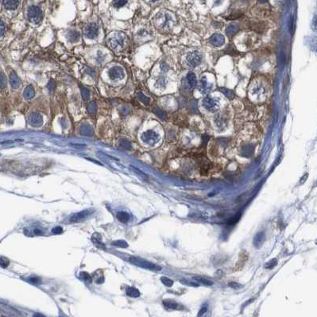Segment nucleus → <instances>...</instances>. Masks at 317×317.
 Here are the masks:
<instances>
[{"mask_svg": "<svg viewBox=\"0 0 317 317\" xmlns=\"http://www.w3.org/2000/svg\"><path fill=\"white\" fill-rule=\"evenodd\" d=\"M43 18V13L41 8L37 6H31L28 8L27 19L33 24H39Z\"/></svg>", "mask_w": 317, "mask_h": 317, "instance_id": "nucleus-2", "label": "nucleus"}, {"mask_svg": "<svg viewBox=\"0 0 317 317\" xmlns=\"http://www.w3.org/2000/svg\"><path fill=\"white\" fill-rule=\"evenodd\" d=\"M192 279L195 281H196L199 282V283H201V284H203V285H207V286H212V285H213V281L208 280V279L205 278V277H203V276H193V278Z\"/></svg>", "mask_w": 317, "mask_h": 317, "instance_id": "nucleus-24", "label": "nucleus"}, {"mask_svg": "<svg viewBox=\"0 0 317 317\" xmlns=\"http://www.w3.org/2000/svg\"><path fill=\"white\" fill-rule=\"evenodd\" d=\"M71 145H72V146H80V147H81V146H83V147L85 146V145H81V144H80V145H79V144H71Z\"/></svg>", "mask_w": 317, "mask_h": 317, "instance_id": "nucleus-54", "label": "nucleus"}, {"mask_svg": "<svg viewBox=\"0 0 317 317\" xmlns=\"http://www.w3.org/2000/svg\"><path fill=\"white\" fill-rule=\"evenodd\" d=\"M187 61L191 67H196L201 62V55L198 51L191 52L187 56Z\"/></svg>", "mask_w": 317, "mask_h": 317, "instance_id": "nucleus-8", "label": "nucleus"}, {"mask_svg": "<svg viewBox=\"0 0 317 317\" xmlns=\"http://www.w3.org/2000/svg\"><path fill=\"white\" fill-rule=\"evenodd\" d=\"M241 216H242L241 213H238V214H237L236 216H233L231 219H230V220L227 221V224H228V225H230V226L234 225L235 223H237L238 221H239L240 218H241Z\"/></svg>", "mask_w": 317, "mask_h": 317, "instance_id": "nucleus-34", "label": "nucleus"}, {"mask_svg": "<svg viewBox=\"0 0 317 317\" xmlns=\"http://www.w3.org/2000/svg\"><path fill=\"white\" fill-rule=\"evenodd\" d=\"M91 213H92V211L84 210L82 212H77L76 214L72 215L69 220H70L71 223H79V222H82L86 220L88 216H90Z\"/></svg>", "mask_w": 317, "mask_h": 317, "instance_id": "nucleus-11", "label": "nucleus"}, {"mask_svg": "<svg viewBox=\"0 0 317 317\" xmlns=\"http://www.w3.org/2000/svg\"><path fill=\"white\" fill-rule=\"evenodd\" d=\"M212 87H209L208 83V80H207L206 77H203L201 79L200 84H199V91H200L202 93H206V92H208L209 90H211Z\"/></svg>", "mask_w": 317, "mask_h": 317, "instance_id": "nucleus-19", "label": "nucleus"}, {"mask_svg": "<svg viewBox=\"0 0 317 317\" xmlns=\"http://www.w3.org/2000/svg\"><path fill=\"white\" fill-rule=\"evenodd\" d=\"M238 29H239V28H238V25L230 24L227 26L226 32H227V34L229 36V37H232L233 35H234V34L237 33V31L238 30Z\"/></svg>", "mask_w": 317, "mask_h": 317, "instance_id": "nucleus-25", "label": "nucleus"}, {"mask_svg": "<svg viewBox=\"0 0 317 317\" xmlns=\"http://www.w3.org/2000/svg\"><path fill=\"white\" fill-rule=\"evenodd\" d=\"M80 89H81V94L82 97L84 100H88L89 97H90V92H89L88 89L87 88H84L83 86H80Z\"/></svg>", "mask_w": 317, "mask_h": 317, "instance_id": "nucleus-36", "label": "nucleus"}, {"mask_svg": "<svg viewBox=\"0 0 317 317\" xmlns=\"http://www.w3.org/2000/svg\"><path fill=\"white\" fill-rule=\"evenodd\" d=\"M130 168H131V169H133L134 171H135L137 174H138V175L140 176V177H142V179H144V180H147L148 178H149V177H148V176L146 175V174L145 173H143V172H142V171H141V170L135 168V167H134V166H131H131H130Z\"/></svg>", "mask_w": 317, "mask_h": 317, "instance_id": "nucleus-39", "label": "nucleus"}, {"mask_svg": "<svg viewBox=\"0 0 317 317\" xmlns=\"http://www.w3.org/2000/svg\"><path fill=\"white\" fill-rule=\"evenodd\" d=\"M80 277L83 279L84 281H85L88 283H91L92 281V277L91 276V275L89 273H86V272H81L80 274H79Z\"/></svg>", "mask_w": 317, "mask_h": 317, "instance_id": "nucleus-40", "label": "nucleus"}, {"mask_svg": "<svg viewBox=\"0 0 317 317\" xmlns=\"http://www.w3.org/2000/svg\"><path fill=\"white\" fill-rule=\"evenodd\" d=\"M126 292L129 297H134V298H136V297H138L140 296V292L134 287H127Z\"/></svg>", "mask_w": 317, "mask_h": 317, "instance_id": "nucleus-26", "label": "nucleus"}, {"mask_svg": "<svg viewBox=\"0 0 317 317\" xmlns=\"http://www.w3.org/2000/svg\"><path fill=\"white\" fill-rule=\"evenodd\" d=\"M79 134L84 136L92 137L94 135V131L93 128L89 125H82L79 127Z\"/></svg>", "mask_w": 317, "mask_h": 317, "instance_id": "nucleus-17", "label": "nucleus"}, {"mask_svg": "<svg viewBox=\"0 0 317 317\" xmlns=\"http://www.w3.org/2000/svg\"><path fill=\"white\" fill-rule=\"evenodd\" d=\"M163 304L167 309L169 310H181L183 309V307L178 303L175 302L171 300H166L163 301Z\"/></svg>", "mask_w": 317, "mask_h": 317, "instance_id": "nucleus-16", "label": "nucleus"}, {"mask_svg": "<svg viewBox=\"0 0 317 317\" xmlns=\"http://www.w3.org/2000/svg\"><path fill=\"white\" fill-rule=\"evenodd\" d=\"M180 281H181V284L187 286H192V287H198V286H199V285H198L196 282L192 281L190 280H187V279H181Z\"/></svg>", "mask_w": 317, "mask_h": 317, "instance_id": "nucleus-37", "label": "nucleus"}, {"mask_svg": "<svg viewBox=\"0 0 317 317\" xmlns=\"http://www.w3.org/2000/svg\"><path fill=\"white\" fill-rule=\"evenodd\" d=\"M67 38L70 42H76V41H79V34L78 32L74 31V30H71L67 34Z\"/></svg>", "mask_w": 317, "mask_h": 317, "instance_id": "nucleus-21", "label": "nucleus"}, {"mask_svg": "<svg viewBox=\"0 0 317 317\" xmlns=\"http://www.w3.org/2000/svg\"><path fill=\"white\" fill-rule=\"evenodd\" d=\"M28 122L33 127H39L43 124V117L39 113L33 112L28 116Z\"/></svg>", "mask_w": 317, "mask_h": 317, "instance_id": "nucleus-7", "label": "nucleus"}, {"mask_svg": "<svg viewBox=\"0 0 317 317\" xmlns=\"http://www.w3.org/2000/svg\"><path fill=\"white\" fill-rule=\"evenodd\" d=\"M276 264H277V260H276V258H273L271 260H269L267 263L265 264L264 267L266 268V269H273V267L276 266Z\"/></svg>", "mask_w": 317, "mask_h": 317, "instance_id": "nucleus-38", "label": "nucleus"}, {"mask_svg": "<svg viewBox=\"0 0 317 317\" xmlns=\"http://www.w3.org/2000/svg\"><path fill=\"white\" fill-rule=\"evenodd\" d=\"M266 240V234L263 231L257 233L256 235L254 237L253 239V244L256 248H260L264 243V242Z\"/></svg>", "mask_w": 317, "mask_h": 317, "instance_id": "nucleus-13", "label": "nucleus"}, {"mask_svg": "<svg viewBox=\"0 0 317 317\" xmlns=\"http://www.w3.org/2000/svg\"><path fill=\"white\" fill-rule=\"evenodd\" d=\"M228 285L230 286V288H232V289H242V285L241 284H239V283H237V282H230L228 284Z\"/></svg>", "mask_w": 317, "mask_h": 317, "instance_id": "nucleus-47", "label": "nucleus"}, {"mask_svg": "<svg viewBox=\"0 0 317 317\" xmlns=\"http://www.w3.org/2000/svg\"><path fill=\"white\" fill-rule=\"evenodd\" d=\"M130 261H131V263L135 264L136 266H140L142 268H145V269H150V270H161V268L160 266L155 265V264L151 263V262H148V261L146 260H142L141 258H135V257H132V258H130Z\"/></svg>", "mask_w": 317, "mask_h": 317, "instance_id": "nucleus-3", "label": "nucleus"}, {"mask_svg": "<svg viewBox=\"0 0 317 317\" xmlns=\"http://www.w3.org/2000/svg\"><path fill=\"white\" fill-rule=\"evenodd\" d=\"M108 76L110 79L112 80H118L122 79L125 76L124 71L121 67H113L108 72Z\"/></svg>", "mask_w": 317, "mask_h": 317, "instance_id": "nucleus-9", "label": "nucleus"}, {"mask_svg": "<svg viewBox=\"0 0 317 317\" xmlns=\"http://www.w3.org/2000/svg\"><path fill=\"white\" fill-rule=\"evenodd\" d=\"M117 219L120 223H126L130 220V215L125 212H120L117 213Z\"/></svg>", "mask_w": 317, "mask_h": 317, "instance_id": "nucleus-22", "label": "nucleus"}, {"mask_svg": "<svg viewBox=\"0 0 317 317\" xmlns=\"http://www.w3.org/2000/svg\"><path fill=\"white\" fill-rule=\"evenodd\" d=\"M168 69H169L168 66H167L165 64H163V65H161V70H163L164 72H166V71L168 70Z\"/></svg>", "mask_w": 317, "mask_h": 317, "instance_id": "nucleus-52", "label": "nucleus"}, {"mask_svg": "<svg viewBox=\"0 0 317 317\" xmlns=\"http://www.w3.org/2000/svg\"><path fill=\"white\" fill-rule=\"evenodd\" d=\"M29 281H30L31 283H33V284H39L40 282H41V281H40V279L38 278V277H30V278H29Z\"/></svg>", "mask_w": 317, "mask_h": 317, "instance_id": "nucleus-51", "label": "nucleus"}, {"mask_svg": "<svg viewBox=\"0 0 317 317\" xmlns=\"http://www.w3.org/2000/svg\"><path fill=\"white\" fill-rule=\"evenodd\" d=\"M259 2H261V3H265V2H266L268 1V0H258Z\"/></svg>", "mask_w": 317, "mask_h": 317, "instance_id": "nucleus-55", "label": "nucleus"}, {"mask_svg": "<svg viewBox=\"0 0 317 317\" xmlns=\"http://www.w3.org/2000/svg\"><path fill=\"white\" fill-rule=\"evenodd\" d=\"M220 91H221L222 92H223V94L225 95L226 96H227V98H229V99H233L234 98V93H233L230 90H229V89H227V88H220Z\"/></svg>", "mask_w": 317, "mask_h": 317, "instance_id": "nucleus-43", "label": "nucleus"}, {"mask_svg": "<svg viewBox=\"0 0 317 317\" xmlns=\"http://www.w3.org/2000/svg\"><path fill=\"white\" fill-rule=\"evenodd\" d=\"M207 310H208V306H207L206 304H205L204 306L202 307V308H201V309L199 310V313H198V316H200V315H202L203 314H204L205 312H207Z\"/></svg>", "mask_w": 317, "mask_h": 317, "instance_id": "nucleus-50", "label": "nucleus"}, {"mask_svg": "<svg viewBox=\"0 0 317 317\" xmlns=\"http://www.w3.org/2000/svg\"><path fill=\"white\" fill-rule=\"evenodd\" d=\"M96 111H97V106H96V102H90V103L88 106V111L89 114H96Z\"/></svg>", "mask_w": 317, "mask_h": 317, "instance_id": "nucleus-30", "label": "nucleus"}, {"mask_svg": "<svg viewBox=\"0 0 317 317\" xmlns=\"http://www.w3.org/2000/svg\"><path fill=\"white\" fill-rule=\"evenodd\" d=\"M157 88H165V85H166V80H165V78L163 77V76H161V77H159L158 79H157Z\"/></svg>", "mask_w": 317, "mask_h": 317, "instance_id": "nucleus-42", "label": "nucleus"}, {"mask_svg": "<svg viewBox=\"0 0 317 317\" xmlns=\"http://www.w3.org/2000/svg\"><path fill=\"white\" fill-rule=\"evenodd\" d=\"M2 3L6 10H15L20 3V0H2Z\"/></svg>", "mask_w": 317, "mask_h": 317, "instance_id": "nucleus-14", "label": "nucleus"}, {"mask_svg": "<svg viewBox=\"0 0 317 317\" xmlns=\"http://www.w3.org/2000/svg\"><path fill=\"white\" fill-rule=\"evenodd\" d=\"M10 265V262L6 258L4 257H0V266L2 268H6Z\"/></svg>", "mask_w": 317, "mask_h": 317, "instance_id": "nucleus-44", "label": "nucleus"}, {"mask_svg": "<svg viewBox=\"0 0 317 317\" xmlns=\"http://www.w3.org/2000/svg\"><path fill=\"white\" fill-rule=\"evenodd\" d=\"M161 282L163 283V285H165L166 287L170 288L173 286V281L170 278L167 277V276H161Z\"/></svg>", "mask_w": 317, "mask_h": 317, "instance_id": "nucleus-33", "label": "nucleus"}, {"mask_svg": "<svg viewBox=\"0 0 317 317\" xmlns=\"http://www.w3.org/2000/svg\"><path fill=\"white\" fill-rule=\"evenodd\" d=\"M95 282H96L97 284H102L104 281V276H103V274L102 273L101 271L98 270L93 275V279Z\"/></svg>", "mask_w": 317, "mask_h": 317, "instance_id": "nucleus-28", "label": "nucleus"}, {"mask_svg": "<svg viewBox=\"0 0 317 317\" xmlns=\"http://www.w3.org/2000/svg\"><path fill=\"white\" fill-rule=\"evenodd\" d=\"M92 242H93L96 245H97L100 248H101V247L104 248V245L101 242V235H100L99 233H95V234H92Z\"/></svg>", "mask_w": 317, "mask_h": 317, "instance_id": "nucleus-27", "label": "nucleus"}, {"mask_svg": "<svg viewBox=\"0 0 317 317\" xmlns=\"http://www.w3.org/2000/svg\"><path fill=\"white\" fill-rule=\"evenodd\" d=\"M55 88H56L55 83H54V82L53 81V80H51V81H50L49 83V84H48L49 91V92H51V93H53V92H54V91H55Z\"/></svg>", "mask_w": 317, "mask_h": 317, "instance_id": "nucleus-48", "label": "nucleus"}, {"mask_svg": "<svg viewBox=\"0 0 317 317\" xmlns=\"http://www.w3.org/2000/svg\"><path fill=\"white\" fill-rule=\"evenodd\" d=\"M315 20H316V19H314V26H315V29L316 28V26H315V25H316V23H315Z\"/></svg>", "mask_w": 317, "mask_h": 317, "instance_id": "nucleus-56", "label": "nucleus"}, {"mask_svg": "<svg viewBox=\"0 0 317 317\" xmlns=\"http://www.w3.org/2000/svg\"><path fill=\"white\" fill-rule=\"evenodd\" d=\"M62 232H63L62 227H54V228L52 230V233H53V234H61Z\"/></svg>", "mask_w": 317, "mask_h": 317, "instance_id": "nucleus-49", "label": "nucleus"}, {"mask_svg": "<svg viewBox=\"0 0 317 317\" xmlns=\"http://www.w3.org/2000/svg\"><path fill=\"white\" fill-rule=\"evenodd\" d=\"M247 259H248V256L244 255V254H242V255H240L238 262L236 264L235 267H234V269H235V270H239V269H241L243 267L244 265H245Z\"/></svg>", "mask_w": 317, "mask_h": 317, "instance_id": "nucleus-20", "label": "nucleus"}, {"mask_svg": "<svg viewBox=\"0 0 317 317\" xmlns=\"http://www.w3.org/2000/svg\"><path fill=\"white\" fill-rule=\"evenodd\" d=\"M113 246H115L121 247V248H126L128 247L127 242L124 240H116V241H114L111 242Z\"/></svg>", "mask_w": 317, "mask_h": 317, "instance_id": "nucleus-31", "label": "nucleus"}, {"mask_svg": "<svg viewBox=\"0 0 317 317\" xmlns=\"http://www.w3.org/2000/svg\"><path fill=\"white\" fill-rule=\"evenodd\" d=\"M160 137L156 132L153 131H147L144 132L142 135V140L148 145H155L158 142Z\"/></svg>", "mask_w": 317, "mask_h": 317, "instance_id": "nucleus-4", "label": "nucleus"}, {"mask_svg": "<svg viewBox=\"0 0 317 317\" xmlns=\"http://www.w3.org/2000/svg\"><path fill=\"white\" fill-rule=\"evenodd\" d=\"M224 41H225V38L221 33H215L209 38V42L217 47L223 45L224 44Z\"/></svg>", "mask_w": 317, "mask_h": 317, "instance_id": "nucleus-12", "label": "nucleus"}, {"mask_svg": "<svg viewBox=\"0 0 317 317\" xmlns=\"http://www.w3.org/2000/svg\"><path fill=\"white\" fill-rule=\"evenodd\" d=\"M203 105L209 111H216L220 107V103L215 98L208 96L203 100Z\"/></svg>", "mask_w": 317, "mask_h": 317, "instance_id": "nucleus-5", "label": "nucleus"}, {"mask_svg": "<svg viewBox=\"0 0 317 317\" xmlns=\"http://www.w3.org/2000/svg\"><path fill=\"white\" fill-rule=\"evenodd\" d=\"M85 37L89 39H94L99 34V28L96 23H90L85 26L84 30Z\"/></svg>", "mask_w": 317, "mask_h": 317, "instance_id": "nucleus-6", "label": "nucleus"}, {"mask_svg": "<svg viewBox=\"0 0 317 317\" xmlns=\"http://www.w3.org/2000/svg\"><path fill=\"white\" fill-rule=\"evenodd\" d=\"M6 32V26L5 23L3 22V21L0 19V37L4 35V33Z\"/></svg>", "mask_w": 317, "mask_h": 317, "instance_id": "nucleus-46", "label": "nucleus"}, {"mask_svg": "<svg viewBox=\"0 0 317 317\" xmlns=\"http://www.w3.org/2000/svg\"><path fill=\"white\" fill-rule=\"evenodd\" d=\"M118 143H119V146L122 149H126V150H130V149H132V145H131V142L129 141L126 140V139H120Z\"/></svg>", "mask_w": 317, "mask_h": 317, "instance_id": "nucleus-29", "label": "nucleus"}, {"mask_svg": "<svg viewBox=\"0 0 317 317\" xmlns=\"http://www.w3.org/2000/svg\"><path fill=\"white\" fill-rule=\"evenodd\" d=\"M126 36L122 33H114L108 38V45L110 48L114 50H121L125 45Z\"/></svg>", "mask_w": 317, "mask_h": 317, "instance_id": "nucleus-1", "label": "nucleus"}, {"mask_svg": "<svg viewBox=\"0 0 317 317\" xmlns=\"http://www.w3.org/2000/svg\"><path fill=\"white\" fill-rule=\"evenodd\" d=\"M7 84V79L3 72H0V88H5Z\"/></svg>", "mask_w": 317, "mask_h": 317, "instance_id": "nucleus-32", "label": "nucleus"}, {"mask_svg": "<svg viewBox=\"0 0 317 317\" xmlns=\"http://www.w3.org/2000/svg\"><path fill=\"white\" fill-rule=\"evenodd\" d=\"M187 79H188V84L192 88H195L197 85V79L193 72H189L187 75Z\"/></svg>", "mask_w": 317, "mask_h": 317, "instance_id": "nucleus-23", "label": "nucleus"}, {"mask_svg": "<svg viewBox=\"0 0 317 317\" xmlns=\"http://www.w3.org/2000/svg\"><path fill=\"white\" fill-rule=\"evenodd\" d=\"M153 112L157 114L159 118H161V119H165L166 118V114L165 112H164L163 111H161V109L159 108H153Z\"/></svg>", "mask_w": 317, "mask_h": 317, "instance_id": "nucleus-41", "label": "nucleus"}, {"mask_svg": "<svg viewBox=\"0 0 317 317\" xmlns=\"http://www.w3.org/2000/svg\"><path fill=\"white\" fill-rule=\"evenodd\" d=\"M23 96H24L25 99H26V100H31L32 98L34 97V96H35V91H34V88H33L32 85H29V86L26 88L24 92H23Z\"/></svg>", "mask_w": 317, "mask_h": 317, "instance_id": "nucleus-18", "label": "nucleus"}, {"mask_svg": "<svg viewBox=\"0 0 317 317\" xmlns=\"http://www.w3.org/2000/svg\"><path fill=\"white\" fill-rule=\"evenodd\" d=\"M128 0H114L113 1V6L114 7L120 8L122 7L126 4L127 3Z\"/></svg>", "mask_w": 317, "mask_h": 317, "instance_id": "nucleus-35", "label": "nucleus"}, {"mask_svg": "<svg viewBox=\"0 0 317 317\" xmlns=\"http://www.w3.org/2000/svg\"><path fill=\"white\" fill-rule=\"evenodd\" d=\"M10 83L13 88H18L21 84V79L14 71L10 72Z\"/></svg>", "mask_w": 317, "mask_h": 317, "instance_id": "nucleus-15", "label": "nucleus"}, {"mask_svg": "<svg viewBox=\"0 0 317 317\" xmlns=\"http://www.w3.org/2000/svg\"><path fill=\"white\" fill-rule=\"evenodd\" d=\"M34 233H35L36 234H41L42 232H41V230H39L38 229H35V230H34Z\"/></svg>", "mask_w": 317, "mask_h": 317, "instance_id": "nucleus-53", "label": "nucleus"}, {"mask_svg": "<svg viewBox=\"0 0 317 317\" xmlns=\"http://www.w3.org/2000/svg\"><path fill=\"white\" fill-rule=\"evenodd\" d=\"M152 1H153V2H155V1H157V0H152Z\"/></svg>", "mask_w": 317, "mask_h": 317, "instance_id": "nucleus-57", "label": "nucleus"}, {"mask_svg": "<svg viewBox=\"0 0 317 317\" xmlns=\"http://www.w3.org/2000/svg\"><path fill=\"white\" fill-rule=\"evenodd\" d=\"M171 16L167 13H161L157 17V25L160 28H166L169 26Z\"/></svg>", "mask_w": 317, "mask_h": 317, "instance_id": "nucleus-10", "label": "nucleus"}, {"mask_svg": "<svg viewBox=\"0 0 317 317\" xmlns=\"http://www.w3.org/2000/svg\"><path fill=\"white\" fill-rule=\"evenodd\" d=\"M138 98L141 100V101H142L145 103H148L149 102V98L146 97V96H144L142 93H140V92L138 93Z\"/></svg>", "mask_w": 317, "mask_h": 317, "instance_id": "nucleus-45", "label": "nucleus"}]
</instances>
